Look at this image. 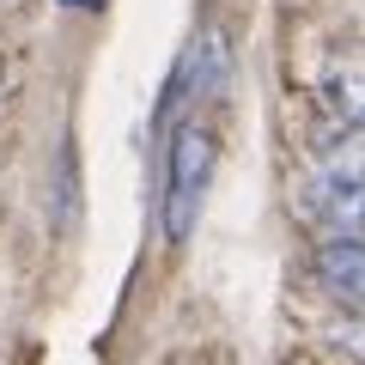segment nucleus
I'll return each mask as SVG.
<instances>
[{
  "label": "nucleus",
  "instance_id": "nucleus-1",
  "mask_svg": "<svg viewBox=\"0 0 365 365\" xmlns=\"http://www.w3.org/2000/svg\"><path fill=\"white\" fill-rule=\"evenodd\" d=\"M213 165H220V146H213V128L201 116H182L170 128V153H165V201H158V220H165V237L182 244L195 232L201 207H207L213 189Z\"/></svg>",
  "mask_w": 365,
  "mask_h": 365
},
{
  "label": "nucleus",
  "instance_id": "nucleus-2",
  "mask_svg": "<svg viewBox=\"0 0 365 365\" xmlns=\"http://www.w3.org/2000/svg\"><path fill=\"white\" fill-rule=\"evenodd\" d=\"M299 207L335 232V244L365 237V153H335L304 177Z\"/></svg>",
  "mask_w": 365,
  "mask_h": 365
},
{
  "label": "nucleus",
  "instance_id": "nucleus-3",
  "mask_svg": "<svg viewBox=\"0 0 365 365\" xmlns=\"http://www.w3.org/2000/svg\"><path fill=\"white\" fill-rule=\"evenodd\" d=\"M317 274H323V287L347 292L353 304H365V237L353 244H323L317 250Z\"/></svg>",
  "mask_w": 365,
  "mask_h": 365
},
{
  "label": "nucleus",
  "instance_id": "nucleus-4",
  "mask_svg": "<svg viewBox=\"0 0 365 365\" xmlns=\"http://www.w3.org/2000/svg\"><path fill=\"white\" fill-rule=\"evenodd\" d=\"M317 91H323V104L335 110L347 128H365V61L359 67H329V73L317 79Z\"/></svg>",
  "mask_w": 365,
  "mask_h": 365
},
{
  "label": "nucleus",
  "instance_id": "nucleus-5",
  "mask_svg": "<svg viewBox=\"0 0 365 365\" xmlns=\"http://www.w3.org/2000/svg\"><path fill=\"white\" fill-rule=\"evenodd\" d=\"M0 6H6V0H0Z\"/></svg>",
  "mask_w": 365,
  "mask_h": 365
}]
</instances>
